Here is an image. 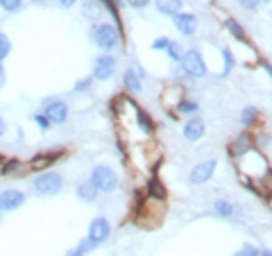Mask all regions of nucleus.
<instances>
[{
    "instance_id": "nucleus-1",
    "label": "nucleus",
    "mask_w": 272,
    "mask_h": 256,
    "mask_svg": "<svg viewBox=\"0 0 272 256\" xmlns=\"http://www.w3.org/2000/svg\"><path fill=\"white\" fill-rule=\"evenodd\" d=\"M89 182L96 186L98 193H111L118 188V175L109 168V165H96L93 172H91Z\"/></svg>"
},
{
    "instance_id": "nucleus-2",
    "label": "nucleus",
    "mask_w": 272,
    "mask_h": 256,
    "mask_svg": "<svg viewBox=\"0 0 272 256\" xmlns=\"http://www.w3.org/2000/svg\"><path fill=\"white\" fill-rule=\"evenodd\" d=\"M64 188V177L59 172H41V175L34 179V191L39 195H46V198H53L59 191Z\"/></svg>"
},
{
    "instance_id": "nucleus-3",
    "label": "nucleus",
    "mask_w": 272,
    "mask_h": 256,
    "mask_svg": "<svg viewBox=\"0 0 272 256\" xmlns=\"http://www.w3.org/2000/svg\"><path fill=\"white\" fill-rule=\"evenodd\" d=\"M179 64H181L184 75H188V77H204L207 75V64H204L202 54L198 50H186V52L181 54Z\"/></svg>"
},
{
    "instance_id": "nucleus-4",
    "label": "nucleus",
    "mask_w": 272,
    "mask_h": 256,
    "mask_svg": "<svg viewBox=\"0 0 272 256\" xmlns=\"http://www.w3.org/2000/svg\"><path fill=\"white\" fill-rule=\"evenodd\" d=\"M118 41H120V34H118V30L113 25H109V23H100V25L96 27V46L100 50L111 52V50L118 46Z\"/></svg>"
},
{
    "instance_id": "nucleus-5",
    "label": "nucleus",
    "mask_w": 272,
    "mask_h": 256,
    "mask_svg": "<svg viewBox=\"0 0 272 256\" xmlns=\"http://www.w3.org/2000/svg\"><path fill=\"white\" fill-rule=\"evenodd\" d=\"M43 116L50 120V125H64L68 120V107L64 100H48L43 102Z\"/></svg>"
},
{
    "instance_id": "nucleus-6",
    "label": "nucleus",
    "mask_w": 272,
    "mask_h": 256,
    "mask_svg": "<svg viewBox=\"0 0 272 256\" xmlns=\"http://www.w3.org/2000/svg\"><path fill=\"white\" fill-rule=\"evenodd\" d=\"M109 234H111V227H109V220L102 218V215H98V218L91 220L89 224V236L86 238L93 243V245H100V243H105V240L109 238Z\"/></svg>"
},
{
    "instance_id": "nucleus-7",
    "label": "nucleus",
    "mask_w": 272,
    "mask_h": 256,
    "mask_svg": "<svg viewBox=\"0 0 272 256\" xmlns=\"http://www.w3.org/2000/svg\"><path fill=\"white\" fill-rule=\"evenodd\" d=\"M216 165H218V161L216 159L202 161V163L195 165V168L191 170V184L193 186H200V184L209 182V179L214 177V172H216Z\"/></svg>"
},
{
    "instance_id": "nucleus-8",
    "label": "nucleus",
    "mask_w": 272,
    "mask_h": 256,
    "mask_svg": "<svg viewBox=\"0 0 272 256\" xmlns=\"http://www.w3.org/2000/svg\"><path fill=\"white\" fill-rule=\"evenodd\" d=\"M25 204V195L16 188H7V191L0 193V211H16Z\"/></svg>"
},
{
    "instance_id": "nucleus-9",
    "label": "nucleus",
    "mask_w": 272,
    "mask_h": 256,
    "mask_svg": "<svg viewBox=\"0 0 272 256\" xmlns=\"http://www.w3.org/2000/svg\"><path fill=\"white\" fill-rule=\"evenodd\" d=\"M172 18H175V27L184 34V37H193V34L198 32L200 21H198L195 14H191V11H179V14L172 16Z\"/></svg>"
},
{
    "instance_id": "nucleus-10",
    "label": "nucleus",
    "mask_w": 272,
    "mask_h": 256,
    "mask_svg": "<svg viewBox=\"0 0 272 256\" xmlns=\"http://www.w3.org/2000/svg\"><path fill=\"white\" fill-rule=\"evenodd\" d=\"M113 70H116V59L111 54H102V57L96 59V66H93V77L96 80H111Z\"/></svg>"
},
{
    "instance_id": "nucleus-11",
    "label": "nucleus",
    "mask_w": 272,
    "mask_h": 256,
    "mask_svg": "<svg viewBox=\"0 0 272 256\" xmlns=\"http://www.w3.org/2000/svg\"><path fill=\"white\" fill-rule=\"evenodd\" d=\"M252 148H254V141H252V136L247 132H243V134H238V136H236V139L229 143V154L238 159V156H245Z\"/></svg>"
},
{
    "instance_id": "nucleus-12",
    "label": "nucleus",
    "mask_w": 272,
    "mask_h": 256,
    "mask_svg": "<svg viewBox=\"0 0 272 256\" xmlns=\"http://www.w3.org/2000/svg\"><path fill=\"white\" fill-rule=\"evenodd\" d=\"M61 154H64V152L59 150V152H48V154L43 152V154L32 156V161L27 163V170H43V168H48V165H53L54 161H57Z\"/></svg>"
},
{
    "instance_id": "nucleus-13",
    "label": "nucleus",
    "mask_w": 272,
    "mask_h": 256,
    "mask_svg": "<svg viewBox=\"0 0 272 256\" xmlns=\"http://www.w3.org/2000/svg\"><path fill=\"white\" fill-rule=\"evenodd\" d=\"M204 136V120L200 118H191L186 125H184V139L186 141H200Z\"/></svg>"
},
{
    "instance_id": "nucleus-14",
    "label": "nucleus",
    "mask_w": 272,
    "mask_h": 256,
    "mask_svg": "<svg viewBox=\"0 0 272 256\" xmlns=\"http://www.w3.org/2000/svg\"><path fill=\"white\" fill-rule=\"evenodd\" d=\"M155 5L159 9V14H163V16H177L181 7H184V2L181 0H155Z\"/></svg>"
},
{
    "instance_id": "nucleus-15",
    "label": "nucleus",
    "mask_w": 272,
    "mask_h": 256,
    "mask_svg": "<svg viewBox=\"0 0 272 256\" xmlns=\"http://www.w3.org/2000/svg\"><path fill=\"white\" fill-rule=\"evenodd\" d=\"M181 96H184V89L181 86H168L163 91V96H161V102H163V107L170 109V104H179L181 102Z\"/></svg>"
},
{
    "instance_id": "nucleus-16",
    "label": "nucleus",
    "mask_w": 272,
    "mask_h": 256,
    "mask_svg": "<svg viewBox=\"0 0 272 256\" xmlns=\"http://www.w3.org/2000/svg\"><path fill=\"white\" fill-rule=\"evenodd\" d=\"M123 84H125V89H127L129 93H141V77L136 75V70L134 68H129V70H125L123 73Z\"/></svg>"
},
{
    "instance_id": "nucleus-17",
    "label": "nucleus",
    "mask_w": 272,
    "mask_h": 256,
    "mask_svg": "<svg viewBox=\"0 0 272 256\" xmlns=\"http://www.w3.org/2000/svg\"><path fill=\"white\" fill-rule=\"evenodd\" d=\"M75 193H77V198H80L82 202H86V204L96 202V198H98V191H96V186H93L91 182H82L80 186L75 188Z\"/></svg>"
},
{
    "instance_id": "nucleus-18",
    "label": "nucleus",
    "mask_w": 272,
    "mask_h": 256,
    "mask_svg": "<svg viewBox=\"0 0 272 256\" xmlns=\"http://www.w3.org/2000/svg\"><path fill=\"white\" fill-rule=\"evenodd\" d=\"M148 195H150V200H161V202L165 200V186L161 184L159 177H152L148 182Z\"/></svg>"
},
{
    "instance_id": "nucleus-19",
    "label": "nucleus",
    "mask_w": 272,
    "mask_h": 256,
    "mask_svg": "<svg viewBox=\"0 0 272 256\" xmlns=\"http://www.w3.org/2000/svg\"><path fill=\"white\" fill-rule=\"evenodd\" d=\"M2 172H5V175H11V177H21L27 172V165L21 163V161H16V159H11V161H5V163H2Z\"/></svg>"
},
{
    "instance_id": "nucleus-20",
    "label": "nucleus",
    "mask_w": 272,
    "mask_h": 256,
    "mask_svg": "<svg viewBox=\"0 0 272 256\" xmlns=\"http://www.w3.org/2000/svg\"><path fill=\"white\" fill-rule=\"evenodd\" d=\"M224 25H227V30H229L231 34H234V39H238V41L245 43L247 41V34H245V27L240 25L236 18H224Z\"/></svg>"
},
{
    "instance_id": "nucleus-21",
    "label": "nucleus",
    "mask_w": 272,
    "mask_h": 256,
    "mask_svg": "<svg viewBox=\"0 0 272 256\" xmlns=\"http://www.w3.org/2000/svg\"><path fill=\"white\" fill-rule=\"evenodd\" d=\"M214 211L218 215H222V218H231V215L236 213V206L231 202H227V200H218V202L214 204Z\"/></svg>"
},
{
    "instance_id": "nucleus-22",
    "label": "nucleus",
    "mask_w": 272,
    "mask_h": 256,
    "mask_svg": "<svg viewBox=\"0 0 272 256\" xmlns=\"http://www.w3.org/2000/svg\"><path fill=\"white\" fill-rule=\"evenodd\" d=\"M136 123H139V127L143 129L145 134H150L152 129H155V123H152L148 113H145L143 109H139V107H136Z\"/></svg>"
},
{
    "instance_id": "nucleus-23",
    "label": "nucleus",
    "mask_w": 272,
    "mask_h": 256,
    "mask_svg": "<svg viewBox=\"0 0 272 256\" xmlns=\"http://www.w3.org/2000/svg\"><path fill=\"white\" fill-rule=\"evenodd\" d=\"M256 118H259V109H256V107L243 109V116H240V120H243V125H245V127H250V125L256 120Z\"/></svg>"
},
{
    "instance_id": "nucleus-24",
    "label": "nucleus",
    "mask_w": 272,
    "mask_h": 256,
    "mask_svg": "<svg viewBox=\"0 0 272 256\" xmlns=\"http://www.w3.org/2000/svg\"><path fill=\"white\" fill-rule=\"evenodd\" d=\"M222 57H224V68H222V75H229L231 70H234V64H236L234 52H231L229 48H224V50H222Z\"/></svg>"
},
{
    "instance_id": "nucleus-25",
    "label": "nucleus",
    "mask_w": 272,
    "mask_h": 256,
    "mask_svg": "<svg viewBox=\"0 0 272 256\" xmlns=\"http://www.w3.org/2000/svg\"><path fill=\"white\" fill-rule=\"evenodd\" d=\"M0 7L9 14H16V11L23 9V0H0Z\"/></svg>"
},
{
    "instance_id": "nucleus-26",
    "label": "nucleus",
    "mask_w": 272,
    "mask_h": 256,
    "mask_svg": "<svg viewBox=\"0 0 272 256\" xmlns=\"http://www.w3.org/2000/svg\"><path fill=\"white\" fill-rule=\"evenodd\" d=\"M9 52H11V41H9V37L0 32V61H2L5 57H9Z\"/></svg>"
},
{
    "instance_id": "nucleus-27",
    "label": "nucleus",
    "mask_w": 272,
    "mask_h": 256,
    "mask_svg": "<svg viewBox=\"0 0 272 256\" xmlns=\"http://www.w3.org/2000/svg\"><path fill=\"white\" fill-rule=\"evenodd\" d=\"M165 50H168V57H170L172 61H179L181 54H184V50H181L179 43H172V41L168 43V48H165Z\"/></svg>"
},
{
    "instance_id": "nucleus-28",
    "label": "nucleus",
    "mask_w": 272,
    "mask_h": 256,
    "mask_svg": "<svg viewBox=\"0 0 272 256\" xmlns=\"http://www.w3.org/2000/svg\"><path fill=\"white\" fill-rule=\"evenodd\" d=\"M175 109H177V113H193V111H198V104L191 100H181Z\"/></svg>"
},
{
    "instance_id": "nucleus-29",
    "label": "nucleus",
    "mask_w": 272,
    "mask_h": 256,
    "mask_svg": "<svg viewBox=\"0 0 272 256\" xmlns=\"http://www.w3.org/2000/svg\"><path fill=\"white\" fill-rule=\"evenodd\" d=\"M84 14L91 18V21H100V18H102V16H100V7L96 9V5H86V7H84Z\"/></svg>"
},
{
    "instance_id": "nucleus-30",
    "label": "nucleus",
    "mask_w": 272,
    "mask_h": 256,
    "mask_svg": "<svg viewBox=\"0 0 272 256\" xmlns=\"http://www.w3.org/2000/svg\"><path fill=\"white\" fill-rule=\"evenodd\" d=\"M234 256H259V250L254 245H243Z\"/></svg>"
},
{
    "instance_id": "nucleus-31",
    "label": "nucleus",
    "mask_w": 272,
    "mask_h": 256,
    "mask_svg": "<svg viewBox=\"0 0 272 256\" xmlns=\"http://www.w3.org/2000/svg\"><path fill=\"white\" fill-rule=\"evenodd\" d=\"M34 123H37L41 129H50V127H53V125H50V120L43 116V113H37V116H34Z\"/></svg>"
},
{
    "instance_id": "nucleus-32",
    "label": "nucleus",
    "mask_w": 272,
    "mask_h": 256,
    "mask_svg": "<svg viewBox=\"0 0 272 256\" xmlns=\"http://www.w3.org/2000/svg\"><path fill=\"white\" fill-rule=\"evenodd\" d=\"M73 89H75V93H80V91H89V89H91V80H89V77H86V80L75 82V86H73Z\"/></svg>"
},
{
    "instance_id": "nucleus-33",
    "label": "nucleus",
    "mask_w": 272,
    "mask_h": 256,
    "mask_svg": "<svg viewBox=\"0 0 272 256\" xmlns=\"http://www.w3.org/2000/svg\"><path fill=\"white\" fill-rule=\"evenodd\" d=\"M168 43H170V39L159 37L155 43H152V50H165V48H168Z\"/></svg>"
},
{
    "instance_id": "nucleus-34",
    "label": "nucleus",
    "mask_w": 272,
    "mask_h": 256,
    "mask_svg": "<svg viewBox=\"0 0 272 256\" xmlns=\"http://www.w3.org/2000/svg\"><path fill=\"white\" fill-rule=\"evenodd\" d=\"M238 5L243 9H256V7L261 5V0H238Z\"/></svg>"
},
{
    "instance_id": "nucleus-35",
    "label": "nucleus",
    "mask_w": 272,
    "mask_h": 256,
    "mask_svg": "<svg viewBox=\"0 0 272 256\" xmlns=\"http://www.w3.org/2000/svg\"><path fill=\"white\" fill-rule=\"evenodd\" d=\"M127 2L134 7V9H143V7L150 5V0H127Z\"/></svg>"
},
{
    "instance_id": "nucleus-36",
    "label": "nucleus",
    "mask_w": 272,
    "mask_h": 256,
    "mask_svg": "<svg viewBox=\"0 0 272 256\" xmlns=\"http://www.w3.org/2000/svg\"><path fill=\"white\" fill-rule=\"evenodd\" d=\"M57 2H59L61 7H64V9H70V7H73L75 2H77V0H57Z\"/></svg>"
},
{
    "instance_id": "nucleus-37",
    "label": "nucleus",
    "mask_w": 272,
    "mask_h": 256,
    "mask_svg": "<svg viewBox=\"0 0 272 256\" xmlns=\"http://www.w3.org/2000/svg\"><path fill=\"white\" fill-rule=\"evenodd\" d=\"M5 129H7V125H5V120H2V116H0V139H2V134H5Z\"/></svg>"
},
{
    "instance_id": "nucleus-38",
    "label": "nucleus",
    "mask_w": 272,
    "mask_h": 256,
    "mask_svg": "<svg viewBox=\"0 0 272 256\" xmlns=\"http://www.w3.org/2000/svg\"><path fill=\"white\" fill-rule=\"evenodd\" d=\"M66 256H84V254H82V252H80V250H70V252H68V254H66Z\"/></svg>"
},
{
    "instance_id": "nucleus-39",
    "label": "nucleus",
    "mask_w": 272,
    "mask_h": 256,
    "mask_svg": "<svg viewBox=\"0 0 272 256\" xmlns=\"http://www.w3.org/2000/svg\"><path fill=\"white\" fill-rule=\"evenodd\" d=\"M32 2H34V5H39V7H43L46 2H48V0H32Z\"/></svg>"
},
{
    "instance_id": "nucleus-40",
    "label": "nucleus",
    "mask_w": 272,
    "mask_h": 256,
    "mask_svg": "<svg viewBox=\"0 0 272 256\" xmlns=\"http://www.w3.org/2000/svg\"><path fill=\"white\" fill-rule=\"evenodd\" d=\"M2 77H5V68H2V61H0V82H2Z\"/></svg>"
},
{
    "instance_id": "nucleus-41",
    "label": "nucleus",
    "mask_w": 272,
    "mask_h": 256,
    "mask_svg": "<svg viewBox=\"0 0 272 256\" xmlns=\"http://www.w3.org/2000/svg\"><path fill=\"white\" fill-rule=\"evenodd\" d=\"M259 256H270V250H266L263 254H259Z\"/></svg>"
},
{
    "instance_id": "nucleus-42",
    "label": "nucleus",
    "mask_w": 272,
    "mask_h": 256,
    "mask_svg": "<svg viewBox=\"0 0 272 256\" xmlns=\"http://www.w3.org/2000/svg\"><path fill=\"white\" fill-rule=\"evenodd\" d=\"M0 220H2V218H0Z\"/></svg>"
}]
</instances>
